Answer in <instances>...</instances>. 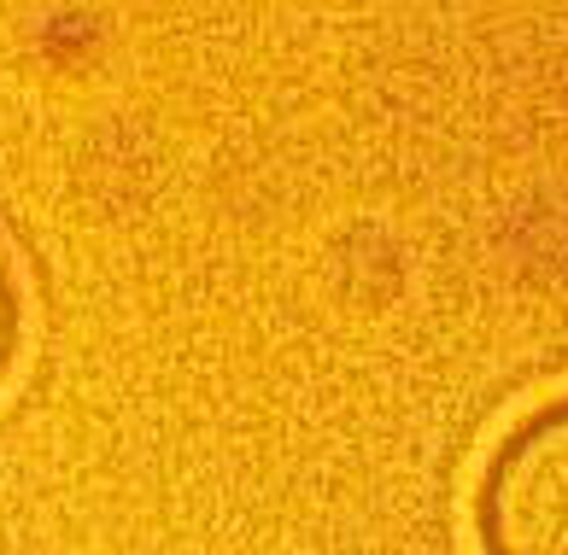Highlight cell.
<instances>
[{
    "label": "cell",
    "instance_id": "1",
    "mask_svg": "<svg viewBox=\"0 0 568 555\" xmlns=\"http://www.w3.org/2000/svg\"><path fill=\"white\" fill-rule=\"evenodd\" d=\"M480 555H568V398L539 403L493 444L475 485Z\"/></svg>",
    "mask_w": 568,
    "mask_h": 555
},
{
    "label": "cell",
    "instance_id": "2",
    "mask_svg": "<svg viewBox=\"0 0 568 555\" xmlns=\"http://www.w3.org/2000/svg\"><path fill=\"white\" fill-rule=\"evenodd\" d=\"M12 351H18V298H12V275L0 264V380L12 369Z\"/></svg>",
    "mask_w": 568,
    "mask_h": 555
}]
</instances>
